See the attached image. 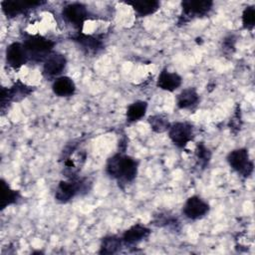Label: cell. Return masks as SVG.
<instances>
[{"label":"cell","instance_id":"9c48e42d","mask_svg":"<svg viewBox=\"0 0 255 255\" xmlns=\"http://www.w3.org/2000/svg\"><path fill=\"white\" fill-rule=\"evenodd\" d=\"M212 5L213 2L209 0H185L181 3L182 16L183 18L203 16L211 10Z\"/></svg>","mask_w":255,"mask_h":255},{"label":"cell","instance_id":"5b68a950","mask_svg":"<svg viewBox=\"0 0 255 255\" xmlns=\"http://www.w3.org/2000/svg\"><path fill=\"white\" fill-rule=\"evenodd\" d=\"M86 182L82 179H75L71 178L67 181H61L59 185L57 186L55 198L60 202H67L70 199H72L77 193H79L81 190L86 189L85 188Z\"/></svg>","mask_w":255,"mask_h":255},{"label":"cell","instance_id":"44dd1931","mask_svg":"<svg viewBox=\"0 0 255 255\" xmlns=\"http://www.w3.org/2000/svg\"><path fill=\"white\" fill-rule=\"evenodd\" d=\"M122 240L117 236L105 237L101 244V254H114L121 249Z\"/></svg>","mask_w":255,"mask_h":255},{"label":"cell","instance_id":"ac0fdd59","mask_svg":"<svg viewBox=\"0 0 255 255\" xmlns=\"http://www.w3.org/2000/svg\"><path fill=\"white\" fill-rule=\"evenodd\" d=\"M199 97L193 88H187L181 91L177 96L176 104L179 109H189L198 103Z\"/></svg>","mask_w":255,"mask_h":255},{"label":"cell","instance_id":"3957f363","mask_svg":"<svg viewBox=\"0 0 255 255\" xmlns=\"http://www.w3.org/2000/svg\"><path fill=\"white\" fill-rule=\"evenodd\" d=\"M227 161L235 171L244 176H249L253 171V163L249 160V154L246 148H237L229 152Z\"/></svg>","mask_w":255,"mask_h":255},{"label":"cell","instance_id":"30bf717a","mask_svg":"<svg viewBox=\"0 0 255 255\" xmlns=\"http://www.w3.org/2000/svg\"><path fill=\"white\" fill-rule=\"evenodd\" d=\"M208 210V204L199 196L189 197L183 206V213L189 219H199L203 217Z\"/></svg>","mask_w":255,"mask_h":255},{"label":"cell","instance_id":"5bb4252c","mask_svg":"<svg viewBox=\"0 0 255 255\" xmlns=\"http://www.w3.org/2000/svg\"><path fill=\"white\" fill-rule=\"evenodd\" d=\"M67 64L66 57L61 54H54L47 58L44 64V73L48 76H57L63 72Z\"/></svg>","mask_w":255,"mask_h":255},{"label":"cell","instance_id":"6da1fadb","mask_svg":"<svg viewBox=\"0 0 255 255\" xmlns=\"http://www.w3.org/2000/svg\"><path fill=\"white\" fill-rule=\"evenodd\" d=\"M108 174L119 181H132L137 172V162L135 159L125 154H115L112 156L106 166Z\"/></svg>","mask_w":255,"mask_h":255},{"label":"cell","instance_id":"d6986e66","mask_svg":"<svg viewBox=\"0 0 255 255\" xmlns=\"http://www.w3.org/2000/svg\"><path fill=\"white\" fill-rule=\"evenodd\" d=\"M147 104L143 101H136L128 106L127 110V119L128 122H136L140 120L146 112Z\"/></svg>","mask_w":255,"mask_h":255},{"label":"cell","instance_id":"7402d4cb","mask_svg":"<svg viewBox=\"0 0 255 255\" xmlns=\"http://www.w3.org/2000/svg\"><path fill=\"white\" fill-rule=\"evenodd\" d=\"M148 123L151 129L155 132H163L170 127L168 119L162 115H155L148 118Z\"/></svg>","mask_w":255,"mask_h":255},{"label":"cell","instance_id":"8992f818","mask_svg":"<svg viewBox=\"0 0 255 255\" xmlns=\"http://www.w3.org/2000/svg\"><path fill=\"white\" fill-rule=\"evenodd\" d=\"M62 15L69 23L75 26H82L88 18V10L84 4L75 2L66 5L63 8Z\"/></svg>","mask_w":255,"mask_h":255},{"label":"cell","instance_id":"9a60e30c","mask_svg":"<svg viewBox=\"0 0 255 255\" xmlns=\"http://www.w3.org/2000/svg\"><path fill=\"white\" fill-rule=\"evenodd\" d=\"M150 233V230L146 228L143 225L140 224H135L126 230V232L123 235V241L126 242L127 244H134L142 239L146 238Z\"/></svg>","mask_w":255,"mask_h":255},{"label":"cell","instance_id":"8fae6325","mask_svg":"<svg viewBox=\"0 0 255 255\" xmlns=\"http://www.w3.org/2000/svg\"><path fill=\"white\" fill-rule=\"evenodd\" d=\"M28 58L29 57L24 48V45L15 42L7 47L6 62L10 67L19 69L27 62Z\"/></svg>","mask_w":255,"mask_h":255},{"label":"cell","instance_id":"603a6c76","mask_svg":"<svg viewBox=\"0 0 255 255\" xmlns=\"http://www.w3.org/2000/svg\"><path fill=\"white\" fill-rule=\"evenodd\" d=\"M255 23V10L253 6L246 7L242 14V24L245 29L252 30Z\"/></svg>","mask_w":255,"mask_h":255},{"label":"cell","instance_id":"7c38bea8","mask_svg":"<svg viewBox=\"0 0 255 255\" xmlns=\"http://www.w3.org/2000/svg\"><path fill=\"white\" fill-rule=\"evenodd\" d=\"M74 41L77 42L87 54L94 55L103 49V42L99 38L91 35L78 33L74 36Z\"/></svg>","mask_w":255,"mask_h":255},{"label":"cell","instance_id":"cb8c5ba5","mask_svg":"<svg viewBox=\"0 0 255 255\" xmlns=\"http://www.w3.org/2000/svg\"><path fill=\"white\" fill-rule=\"evenodd\" d=\"M196 155H197V158H198V160H199V162L202 166H205L208 163V161L210 159V156H211L210 151L202 143H199L197 145Z\"/></svg>","mask_w":255,"mask_h":255},{"label":"cell","instance_id":"4fadbf2b","mask_svg":"<svg viewBox=\"0 0 255 255\" xmlns=\"http://www.w3.org/2000/svg\"><path fill=\"white\" fill-rule=\"evenodd\" d=\"M181 85V77L176 73H170L163 69L157 78V87L161 90L172 92Z\"/></svg>","mask_w":255,"mask_h":255},{"label":"cell","instance_id":"52a82bcc","mask_svg":"<svg viewBox=\"0 0 255 255\" xmlns=\"http://www.w3.org/2000/svg\"><path fill=\"white\" fill-rule=\"evenodd\" d=\"M43 2L36 0H5L1 6L4 14L7 17H16L25 11L41 5Z\"/></svg>","mask_w":255,"mask_h":255},{"label":"cell","instance_id":"7a4b0ae2","mask_svg":"<svg viewBox=\"0 0 255 255\" xmlns=\"http://www.w3.org/2000/svg\"><path fill=\"white\" fill-rule=\"evenodd\" d=\"M23 45L28 57L34 61H41L52 51L55 43L40 35H29L25 38Z\"/></svg>","mask_w":255,"mask_h":255},{"label":"cell","instance_id":"ba28073f","mask_svg":"<svg viewBox=\"0 0 255 255\" xmlns=\"http://www.w3.org/2000/svg\"><path fill=\"white\" fill-rule=\"evenodd\" d=\"M33 90L31 87L17 82L10 89L2 88L1 89V108L4 109L5 105L10 102H18L31 94Z\"/></svg>","mask_w":255,"mask_h":255},{"label":"cell","instance_id":"ffe728a7","mask_svg":"<svg viewBox=\"0 0 255 255\" xmlns=\"http://www.w3.org/2000/svg\"><path fill=\"white\" fill-rule=\"evenodd\" d=\"M1 208L4 209L8 205H11L15 203L18 198L20 197V194L18 191L12 189L3 179L1 180Z\"/></svg>","mask_w":255,"mask_h":255},{"label":"cell","instance_id":"e0dca14e","mask_svg":"<svg viewBox=\"0 0 255 255\" xmlns=\"http://www.w3.org/2000/svg\"><path fill=\"white\" fill-rule=\"evenodd\" d=\"M127 4L130 5L138 16H147L156 12L159 8V2L155 0L150 1H129Z\"/></svg>","mask_w":255,"mask_h":255},{"label":"cell","instance_id":"277c9868","mask_svg":"<svg viewBox=\"0 0 255 255\" xmlns=\"http://www.w3.org/2000/svg\"><path fill=\"white\" fill-rule=\"evenodd\" d=\"M168 136L178 147H184L193 137L192 126L188 123H175L168 128Z\"/></svg>","mask_w":255,"mask_h":255},{"label":"cell","instance_id":"2e32d148","mask_svg":"<svg viewBox=\"0 0 255 255\" xmlns=\"http://www.w3.org/2000/svg\"><path fill=\"white\" fill-rule=\"evenodd\" d=\"M52 89L53 92L59 97H69L74 95L76 91V86L71 78L63 76L56 79L52 86Z\"/></svg>","mask_w":255,"mask_h":255}]
</instances>
